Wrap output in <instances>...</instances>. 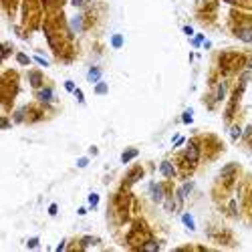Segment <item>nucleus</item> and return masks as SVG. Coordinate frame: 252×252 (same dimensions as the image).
I'll use <instances>...</instances> for the list:
<instances>
[{"label":"nucleus","mask_w":252,"mask_h":252,"mask_svg":"<svg viewBox=\"0 0 252 252\" xmlns=\"http://www.w3.org/2000/svg\"><path fill=\"white\" fill-rule=\"evenodd\" d=\"M149 192H151V198H153L155 204H161L164 202V188L160 184H151L149 186Z\"/></svg>","instance_id":"f257e3e1"},{"label":"nucleus","mask_w":252,"mask_h":252,"mask_svg":"<svg viewBox=\"0 0 252 252\" xmlns=\"http://www.w3.org/2000/svg\"><path fill=\"white\" fill-rule=\"evenodd\" d=\"M198 157H200V149H198V145H196V143H190L188 151H186V160H188L190 164L194 165L196 161H198Z\"/></svg>","instance_id":"f03ea898"},{"label":"nucleus","mask_w":252,"mask_h":252,"mask_svg":"<svg viewBox=\"0 0 252 252\" xmlns=\"http://www.w3.org/2000/svg\"><path fill=\"white\" fill-rule=\"evenodd\" d=\"M36 99H39L40 103H49L51 99H53V89L51 87H43L36 91Z\"/></svg>","instance_id":"7ed1b4c3"},{"label":"nucleus","mask_w":252,"mask_h":252,"mask_svg":"<svg viewBox=\"0 0 252 252\" xmlns=\"http://www.w3.org/2000/svg\"><path fill=\"white\" fill-rule=\"evenodd\" d=\"M238 39L244 40V43H252V26H244V28H238L236 30Z\"/></svg>","instance_id":"20e7f679"},{"label":"nucleus","mask_w":252,"mask_h":252,"mask_svg":"<svg viewBox=\"0 0 252 252\" xmlns=\"http://www.w3.org/2000/svg\"><path fill=\"white\" fill-rule=\"evenodd\" d=\"M160 171L165 175V178H174V174H175L174 165H171L170 161H161V164H160Z\"/></svg>","instance_id":"39448f33"},{"label":"nucleus","mask_w":252,"mask_h":252,"mask_svg":"<svg viewBox=\"0 0 252 252\" xmlns=\"http://www.w3.org/2000/svg\"><path fill=\"white\" fill-rule=\"evenodd\" d=\"M87 79H89L91 83H99V81H101V69H99V67H93L91 71H89Z\"/></svg>","instance_id":"423d86ee"},{"label":"nucleus","mask_w":252,"mask_h":252,"mask_svg":"<svg viewBox=\"0 0 252 252\" xmlns=\"http://www.w3.org/2000/svg\"><path fill=\"white\" fill-rule=\"evenodd\" d=\"M40 83H43V75H40L39 71L30 73V85H32V87H36V89H39V87H40Z\"/></svg>","instance_id":"0eeeda50"},{"label":"nucleus","mask_w":252,"mask_h":252,"mask_svg":"<svg viewBox=\"0 0 252 252\" xmlns=\"http://www.w3.org/2000/svg\"><path fill=\"white\" fill-rule=\"evenodd\" d=\"M135 155H137V149H135V147H131V149H125V153L121 155V161H123V164H127V161H131L133 157H135Z\"/></svg>","instance_id":"6e6552de"},{"label":"nucleus","mask_w":252,"mask_h":252,"mask_svg":"<svg viewBox=\"0 0 252 252\" xmlns=\"http://www.w3.org/2000/svg\"><path fill=\"white\" fill-rule=\"evenodd\" d=\"M182 222L186 224V228H188V230H196V224H194V220H192V216H190V214H184V216H182Z\"/></svg>","instance_id":"1a4fd4ad"},{"label":"nucleus","mask_w":252,"mask_h":252,"mask_svg":"<svg viewBox=\"0 0 252 252\" xmlns=\"http://www.w3.org/2000/svg\"><path fill=\"white\" fill-rule=\"evenodd\" d=\"M111 44L115 47V49H121V47H123V36H121V34H113Z\"/></svg>","instance_id":"9d476101"},{"label":"nucleus","mask_w":252,"mask_h":252,"mask_svg":"<svg viewBox=\"0 0 252 252\" xmlns=\"http://www.w3.org/2000/svg\"><path fill=\"white\" fill-rule=\"evenodd\" d=\"M224 95H226V83H220V85H218V93H216V99L222 101Z\"/></svg>","instance_id":"9b49d317"},{"label":"nucleus","mask_w":252,"mask_h":252,"mask_svg":"<svg viewBox=\"0 0 252 252\" xmlns=\"http://www.w3.org/2000/svg\"><path fill=\"white\" fill-rule=\"evenodd\" d=\"M95 93H97V95H105V93H107V85H105V83H101V81L95 83Z\"/></svg>","instance_id":"f8f14e48"},{"label":"nucleus","mask_w":252,"mask_h":252,"mask_svg":"<svg viewBox=\"0 0 252 252\" xmlns=\"http://www.w3.org/2000/svg\"><path fill=\"white\" fill-rule=\"evenodd\" d=\"M157 248H160V244L153 242V240H149V242H145L143 246H141V250H157Z\"/></svg>","instance_id":"ddd939ff"},{"label":"nucleus","mask_w":252,"mask_h":252,"mask_svg":"<svg viewBox=\"0 0 252 252\" xmlns=\"http://www.w3.org/2000/svg\"><path fill=\"white\" fill-rule=\"evenodd\" d=\"M24 111H26V109L22 107V109H18V111L14 113V123H20L22 119H24Z\"/></svg>","instance_id":"4468645a"},{"label":"nucleus","mask_w":252,"mask_h":252,"mask_svg":"<svg viewBox=\"0 0 252 252\" xmlns=\"http://www.w3.org/2000/svg\"><path fill=\"white\" fill-rule=\"evenodd\" d=\"M182 121H184L186 125H190V123H192V109H188V111L182 115Z\"/></svg>","instance_id":"2eb2a0df"},{"label":"nucleus","mask_w":252,"mask_h":252,"mask_svg":"<svg viewBox=\"0 0 252 252\" xmlns=\"http://www.w3.org/2000/svg\"><path fill=\"white\" fill-rule=\"evenodd\" d=\"M230 137H232V139H238V137H240V127L238 125H234L232 129H230Z\"/></svg>","instance_id":"dca6fc26"},{"label":"nucleus","mask_w":252,"mask_h":252,"mask_svg":"<svg viewBox=\"0 0 252 252\" xmlns=\"http://www.w3.org/2000/svg\"><path fill=\"white\" fill-rule=\"evenodd\" d=\"M16 58H18V63L20 65H28L30 61H28V57H26V55H22V53H18L16 55Z\"/></svg>","instance_id":"f3484780"},{"label":"nucleus","mask_w":252,"mask_h":252,"mask_svg":"<svg viewBox=\"0 0 252 252\" xmlns=\"http://www.w3.org/2000/svg\"><path fill=\"white\" fill-rule=\"evenodd\" d=\"M97 202H99V196H97V194H91V196H89V204H91V208H95V206H97Z\"/></svg>","instance_id":"a211bd4d"},{"label":"nucleus","mask_w":252,"mask_h":252,"mask_svg":"<svg viewBox=\"0 0 252 252\" xmlns=\"http://www.w3.org/2000/svg\"><path fill=\"white\" fill-rule=\"evenodd\" d=\"M202 40H204V34H196V39H192V44H194V47H200Z\"/></svg>","instance_id":"6ab92c4d"},{"label":"nucleus","mask_w":252,"mask_h":252,"mask_svg":"<svg viewBox=\"0 0 252 252\" xmlns=\"http://www.w3.org/2000/svg\"><path fill=\"white\" fill-rule=\"evenodd\" d=\"M65 89H67L69 93H75V83L73 81H65Z\"/></svg>","instance_id":"aec40b11"},{"label":"nucleus","mask_w":252,"mask_h":252,"mask_svg":"<svg viewBox=\"0 0 252 252\" xmlns=\"http://www.w3.org/2000/svg\"><path fill=\"white\" fill-rule=\"evenodd\" d=\"M75 95H77L79 103H85V95H83V91H81V89H75Z\"/></svg>","instance_id":"412c9836"},{"label":"nucleus","mask_w":252,"mask_h":252,"mask_svg":"<svg viewBox=\"0 0 252 252\" xmlns=\"http://www.w3.org/2000/svg\"><path fill=\"white\" fill-rule=\"evenodd\" d=\"M73 28H75V30L81 28V18H79V16H75V18H73Z\"/></svg>","instance_id":"4be33fe9"},{"label":"nucleus","mask_w":252,"mask_h":252,"mask_svg":"<svg viewBox=\"0 0 252 252\" xmlns=\"http://www.w3.org/2000/svg\"><path fill=\"white\" fill-rule=\"evenodd\" d=\"M39 246V238H30L28 240V248H36Z\"/></svg>","instance_id":"5701e85b"},{"label":"nucleus","mask_w":252,"mask_h":252,"mask_svg":"<svg viewBox=\"0 0 252 252\" xmlns=\"http://www.w3.org/2000/svg\"><path fill=\"white\" fill-rule=\"evenodd\" d=\"M87 164H89V160H87V157H81V160L77 161V167H85Z\"/></svg>","instance_id":"b1692460"},{"label":"nucleus","mask_w":252,"mask_h":252,"mask_svg":"<svg viewBox=\"0 0 252 252\" xmlns=\"http://www.w3.org/2000/svg\"><path fill=\"white\" fill-rule=\"evenodd\" d=\"M57 212H58L57 204H51V206H49V214H51V216H55V214H57Z\"/></svg>","instance_id":"393cba45"},{"label":"nucleus","mask_w":252,"mask_h":252,"mask_svg":"<svg viewBox=\"0 0 252 252\" xmlns=\"http://www.w3.org/2000/svg\"><path fill=\"white\" fill-rule=\"evenodd\" d=\"M34 61H36L39 65H43V67H49V63H47L44 58H40V57H34Z\"/></svg>","instance_id":"a878e982"},{"label":"nucleus","mask_w":252,"mask_h":252,"mask_svg":"<svg viewBox=\"0 0 252 252\" xmlns=\"http://www.w3.org/2000/svg\"><path fill=\"white\" fill-rule=\"evenodd\" d=\"M184 32L186 34H194V30H192V26H184Z\"/></svg>","instance_id":"bb28decb"},{"label":"nucleus","mask_w":252,"mask_h":252,"mask_svg":"<svg viewBox=\"0 0 252 252\" xmlns=\"http://www.w3.org/2000/svg\"><path fill=\"white\" fill-rule=\"evenodd\" d=\"M252 135V127H246V131H244V137H250Z\"/></svg>","instance_id":"cd10ccee"},{"label":"nucleus","mask_w":252,"mask_h":252,"mask_svg":"<svg viewBox=\"0 0 252 252\" xmlns=\"http://www.w3.org/2000/svg\"><path fill=\"white\" fill-rule=\"evenodd\" d=\"M77 212H79V216H83V214H87V208H79Z\"/></svg>","instance_id":"c85d7f7f"},{"label":"nucleus","mask_w":252,"mask_h":252,"mask_svg":"<svg viewBox=\"0 0 252 252\" xmlns=\"http://www.w3.org/2000/svg\"><path fill=\"white\" fill-rule=\"evenodd\" d=\"M83 4V0H73V6H81Z\"/></svg>","instance_id":"c756f323"},{"label":"nucleus","mask_w":252,"mask_h":252,"mask_svg":"<svg viewBox=\"0 0 252 252\" xmlns=\"http://www.w3.org/2000/svg\"><path fill=\"white\" fill-rule=\"evenodd\" d=\"M248 69H252V61H250V63H248Z\"/></svg>","instance_id":"7c9ffc66"}]
</instances>
